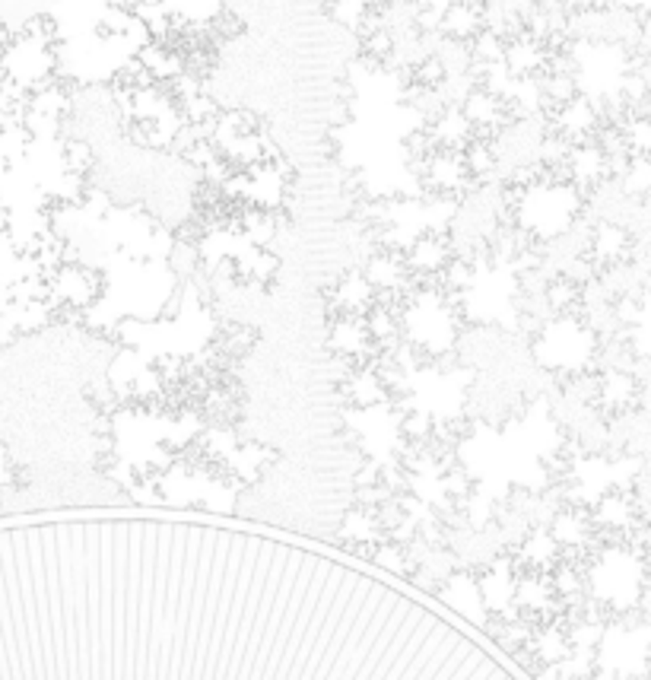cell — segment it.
Wrapping results in <instances>:
<instances>
[{"instance_id": "cell-1", "label": "cell", "mask_w": 651, "mask_h": 680, "mask_svg": "<svg viewBox=\"0 0 651 680\" xmlns=\"http://www.w3.org/2000/svg\"><path fill=\"white\" fill-rule=\"evenodd\" d=\"M51 680H534L360 550L188 512L73 515Z\"/></svg>"}]
</instances>
